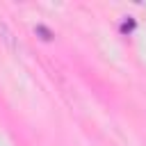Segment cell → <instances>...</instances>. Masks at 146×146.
<instances>
[{
    "mask_svg": "<svg viewBox=\"0 0 146 146\" xmlns=\"http://www.w3.org/2000/svg\"><path fill=\"white\" fill-rule=\"evenodd\" d=\"M36 32H39V34H43V39H50V32H48L46 27H41V25H39V27H36Z\"/></svg>",
    "mask_w": 146,
    "mask_h": 146,
    "instance_id": "cell-2",
    "label": "cell"
},
{
    "mask_svg": "<svg viewBox=\"0 0 146 146\" xmlns=\"http://www.w3.org/2000/svg\"><path fill=\"white\" fill-rule=\"evenodd\" d=\"M0 32H2V39H5V41L11 46V48H16V43H14V39H11V32L7 30V25H5L2 21H0Z\"/></svg>",
    "mask_w": 146,
    "mask_h": 146,
    "instance_id": "cell-1",
    "label": "cell"
}]
</instances>
